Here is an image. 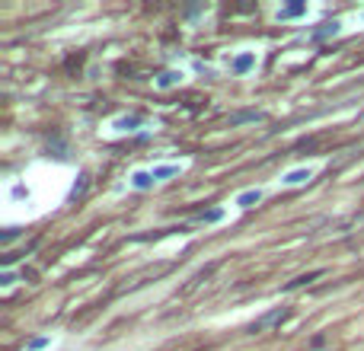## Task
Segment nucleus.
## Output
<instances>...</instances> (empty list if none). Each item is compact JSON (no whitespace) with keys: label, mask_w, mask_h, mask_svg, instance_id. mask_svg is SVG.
I'll list each match as a JSON object with an SVG mask.
<instances>
[{"label":"nucleus","mask_w":364,"mask_h":351,"mask_svg":"<svg viewBox=\"0 0 364 351\" xmlns=\"http://www.w3.org/2000/svg\"><path fill=\"white\" fill-rule=\"evenodd\" d=\"M303 179H310V170H294V172H288V176H285V186H297V182H303Z\"/></svg>","instance_id":"f257e3e1"},{"label":"nucleus","mask_w":364,"mask_h":351,"mask_svg":"<svg viewBox=\"0 0 364 351\" xmlns=\"http://www.w3.org/2000/svg\"><path fill=\"white\" fill-rule=\"evenodd\" d=\"M250 202H259V192H243V195H240V204H243V208H250Z\"/></svg>","instance_id":"7ed1b4c3"},{"label":"nucleus","mask_w":364,"mask_h":351,"mask_svg":"<svg viewBox=\"0 0 364 351\" xmlns=\"http://www.w3.org/2000/svg\"><path fill=\"white\" fill-rule=\"evenodd\" d=\"M303 13V7H288V10H278V16H297Z\"/></svg>","instance_id":"20e7f679"},{"label":"nucleus","mask_w":364,"mask_h":351,"mask_svg":"<svg viewBox=\"0 0 364 351\" xmlns=\"http://www.w3.org/2000/svg\"><path fill=\"white\" fill-rule=\"evenodd\" d=\"M234 68H236V70H240V74H243V70H250V68H256V58H252V54H246V58H240V61H236Z\"/></svg>","instance_id":"f03ea898"}]
</instances>
